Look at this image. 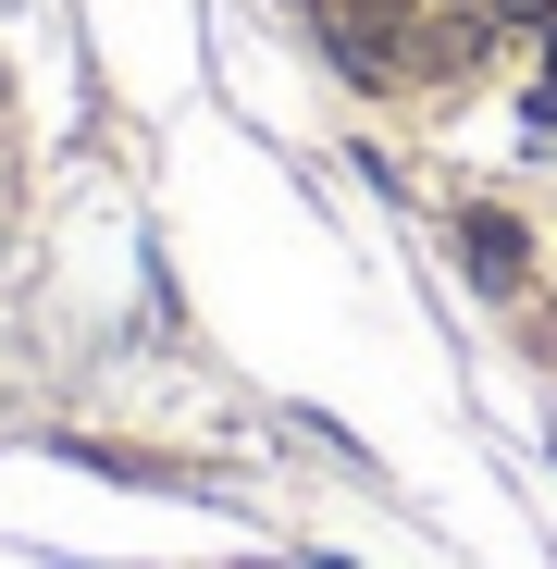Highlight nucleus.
Returning a JSON list of instances; mask_svg holds the SVG:
<instances>
[{"label": "nucleus", "mask_w": 557, "mask_h": 569, "mask_svg": "<svg viewBox=\"0 0 557 569\" xmlns=\"http://www.w3.org/2000/svg\"><path fill=\"white\" fill-rule=\"evenodd\" d=\"M471 260H484V272H520V223L484 211V223H471Z\"/></svg>", "instance_id": "f257e3e1"}]
</instances>
